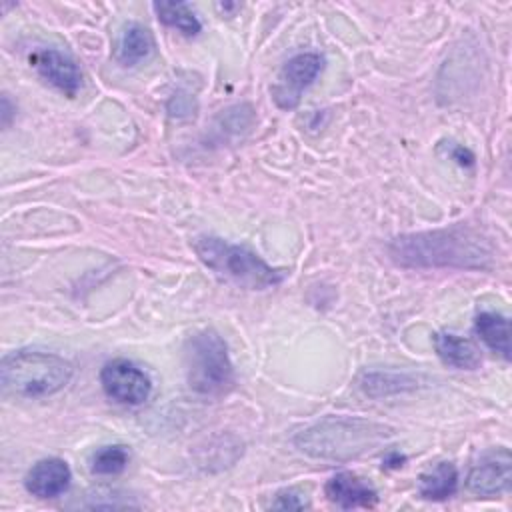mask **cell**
I'll return each instance as SVG.
<instances>
[{
	"instance_id": "obj_1",
	"label": "cell",
	"mask_w": 512,
	"mask_h": 512,
	"mask_svg": "<svg viewBox=\"0 0 512 512\" xmlns=\"http://www.w3.org/2000/svg\"><path fill=\"white\" fill-rule=\"evenodd\" d=\"M390 258L404 268H486L492 248L480 232L452 226L416 234H402L388 244Z\"/></svg>"
},
{
	"instance_id": "obj_9",
	"label": "cell",
	"mask_w": 512,
	"mask_h": 512,
	"mask_svg": "<svg viewBox=\"0 0 512 512\" xmlns=\"http://www.w3.org/2000/svg\"><path fill=\"white\" fill-rule=\"evenodd\" d=\"M30 64L36 72L54 88L66 96H76L82 84V72L72 58L56 48H44L30 56Z\"/></svg>"
},
{
	"instance_id": "obj_4",
	"label": "cell",
	"mask_w": 512,
	"mask_h": 512,
	"mask_svg": "<svg viewBox=\"0 0 512 512\" xmlns=\"http://www.w3.org/2000/svg\"><path fill=\"white\" fill-rule=\"evenodd\" d=\"M192 248L210 270L248 290L278 286L286 276L284 270L272 268L250 248L230 244L216 236H198Z\"/></svg>"
},
{
	"instance_id": "obj_19",
	"label": "cell",
	"mask_w": 512,
	"mask_h": 512,
	"mask_svg": "<svg viewBox=\"0 0 512 512\" xmlns=\"http://www.w3.org/2000/svg\"><path fill=\"white\" fill-rule=\"evenodd\" d=\"M308 504L302 500V496L294 490H284L276 496V502L272 504V508H282V510H300V508H306Z\"/></svg>"
},
{
	"instance_id": "obj_16",
	"label": "cell",
	"mask_w": 512,
	"mask_h": 512,
	"mask_svg": "<svg viewBox=\"0 0 512 512\" xmlns=\"http://www.w3.org/2000/svg\"><path fill=\"white\" fill-rule=\"evenodd\" d=\"M154 12L162 24L176 28L186 36H196L202 28L194 10L184 2H156Z\"/></svg>"
},
{
	"instance_id": "obj_20",
	"label": "cell",
	"mask_w": 512,
	"mask_h": 512,
	"mask_svg": "<svg viewBox=\"0 0 512 512\" xmlns=\"http://www.w3.org/2000/svg\"><path fill=\"white\" fill-rule=\"evenodd\" d=\"M12 108H10V98L4 94L2 96V126L6 128L10 124V118H12Z\"/></svg>"
},
{
	"instance_id": "obj_8",
	"label": "cell",
	"mask_w": 512,
	"mask_h": 512,
	"mask_svg": "<svg viewBox=\"0 0 512 512\" xmlns=\"http://www.w3.org/2000/svg\"><path fill=\"white\" fill-rule=\"evenodd\" d=\"M322 66V56L314 52H302L290 58L280 70L276 84L272 86L274 102L284 110L294 108L300 102L302 92L316 80Z\"/></svg>"
},
{
	"instance_id": "obj_5",
	"label": "cell",
	"mask_w": 512,
	"mask_h": 512,
	"mask_svg": "<svg viewBox=\"0 0 512 512\" xmlns=\"http://www.w3.org/2000/svg\"><path fill=\"white\" fill-rule=\"evenodd\" d=\"M188 386L208 398H220L234 388V366L226 342L210 328L192 334L184 348Z\"/></svg>"
},
{
	"instance_id": "obj_13",
	"label": "cell",
	"mask_w": 512,
	"mask_h": 512,
	"mask_svg": "<svg viewBox=\"0 0 512 512\" xmlns=\"http://www.w3.org/2000/svg\"><path fill=\"white\" fill-rule=\"evenodd\" d=\"M478 338L498 356L510 360V322L498 312H480L474 320Z\"/></svg>"
},
{
	"instance_id": "obj_2",
	"label": "cell",
	"mask_w": 512,
	"mask_h": 512,
	"mask_svg": "<svg viewBox=\"0 0 512 512\" xmlns=\"http://www.w3.org/2000/svg\"><path fill=\"white\" fill-rule=\"evenodd\" d=\"M390 428L364 418H324L294 436L300 452L320 460H350L376 450Z\"/></svg>"
},
{
	"instance_id": "obj_17",
	"label": "cell",
	"mask_w": 512,
	"mask_h": 512,
	"mask_svg": "<svg viewBox=\"0 0 512 512\" xmlns=\"http://www.w3.org/2000/svg\"><path fill=\"white\" fill-rule=\"evenodd\" d=\"M360 386L368 396L378 398V396H390V394H398L402 390L414 388L416 380L408 374H398V372H370V374H364Z\"/></svg>"
},
{
	"instance_id": "obj_18",
	"label": "cell",
	"mask_w": 512,
	"mask_h": 512,
	"mask_svg": "<svg viewBox=\"0 0 512 512\" xmlns=\"http://www.w3.org/2000/svg\"><path fill=\"white\" fill-rule=\"evenodd\" d=\"M128 460H130V454H128L126 446H120V444L102 446L92 454L90 468L94 474L114 476V474H120L128 466Z\"/></svg>"
},
{
	"instance_id": "obj_3",
	"label": "cell",
	"mask_w": 512,
	"mask_h": 512,
	"mask_svg": "<svg viewBox=\"0 0 512 512\" xmlns=\"http://www.w3.org/2000/svg\"><path fill=\"white\" fill-rule=\"evenodd\" d=\"M72 364L52 352L18 350L0 364L2 390L18 398H44L62 390L72 378Z\"/></svg>"
},
{
	"instance_id": "obj_14",
	"label": "cell",
	"mask_w": 512,
	"mask_h": 512,
	"mask_svg": "<svg viewBox=\"0 0 512 512\" xmlns=\"http://www.w3.org/2000/svg\"><path fill=\"white\" fill-rule=\"evenodd\" d=\"M458 488V470L452 462H438L418 480V492L426 500H446Z\"/></svg>"
},
{
	"instance_id": "obj_7",
	"label": "cell",
	"mask_w": 512,
	"mask_h": 512,
	"mask_svg": "<svg viewBox=\"0 0 512 512\" xmlns=\"http://www.w3.org/2000/svg\"><path fill=\"white\" fill-rule=\"evenodd\" d=\"M512 454L508 448H492L484 452L470 468L466 488L482 498H494L510 488Z\"/></svg>"
},
{
	"instance_id": "obj_10",
	"label": "cell",
	"mask_w": 512,
	"mask_h": 512,
	"mask_svg": "<svg viewBox=\"0 0 512 512\" xmlns=\"http://www.w3.org/2000/svg\"><path fill=\"white\" fill-rule=\"evenodd\" d=\"M70 480V466L62 458H44L28 470L24 486L36 498H56L68 490Z\"/></svg>"
},
{
	"instance_id": "obj_6",
	"label": "cell",
	"mask_w": 512,
	"mask_h": 512,
	"mask_svg": "<svg viewBox=\"0 0 512 512\" xmlns=\"http://www.w3.org/2000/svg\"><path fill=\"white\" fill-rule=\"evenodd\" d=\"M100 384L104 394L122 406H140L152 392L148 374L130 360L118 358L104 364L100 372Z\"/></svg>"
},
{
	"instance_id": "obj_12",
	"label": "cell",
	"mask_w": 512,
	"mask_h": 512,
	"mask_svg": "<svg viewBox=\"0 0 512 512\" xmlns=\"http://www.w3.org/2000/svg\"><path fill=\"white\" fill-rule=\"evenodd\" d=\"M434 350L444 364L458 370H474L482 362V356L476 344L452 332L434 334Z\"/></svg>"
},
{
	"instance_id": "obj_15",
	"label": "cell",
	"mask_w": 512,
	"mask_h": 512,
	"mask_svg": "<svg viewBox=\"0 0 512 512\" xmlns=\"http://www.w3.org/2000/svg\"><path fill=\"white\" fill-rule=\"evenodd\" d=\"M154 50V38L142 24H128L118 42V62L124 66H134L146 60Z\"/></svg>"
},
{
	"instance_id": "obj_11",
	"label": "cell",
	"mask_w": 512,
	"mask_h": 512,
	"mask_svg": "<svg viewBox=\"0 0 512 512\" xmlns=\"http://www.w3.org/2000/svg\"><path fill=\"white\" fill-rule=\"evenodd\" d=\"M326 498L336 504L338 508L352 510V508H372L378 502L376 490L360 476L352 472H338L334 474L324 486Z\"/></svg>"
}]
</instances>
